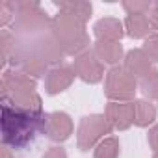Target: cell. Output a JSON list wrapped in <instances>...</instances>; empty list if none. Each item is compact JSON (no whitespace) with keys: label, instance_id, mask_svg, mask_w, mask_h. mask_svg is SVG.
Returning <instances> with one entry per match:
<instances>
[{"label":"cell","instance_id":"obj_20","mask_svg":"<svg viewBox=\"0 0 158 158\" xmlns=\"http://www.w3.org/2000/svg\"><path fill=\"white\" fill-rule=\"evenodd\" d=\"M147 141H149V145L154 149V151H158V125H154L151 130H149V136H147Z\"/></svg>","mask_w":158,"mask_h":158},{"label":"cell","instance_id":"obj_7","mask_svg":"<svg viewBox=\"0 0 158 158\" xmlns=\"http://www.w3.org/2000/svg\"><path fill=\"white\" fill-rule=\"evenodd\" d=\"M41 132L47 134V138H50L52 141H65L73 134V121L63 112L45 114Z\"/></svg>","mask_w":158,"mask_h":158},{"label":"cell","instance_id":"obj_4","mask_svg":"<svg viewBox=\"0 0 158 158\" xmlns=\"http://www.w3.org/2000/svg\"><path fill=\"white\" fill-rule=\"evenodd\" d=\"M112 125L108 123L106 115H88L82 117L76 130V141L80 151H89L101 138L112 132Z\"/></svg>","mask_w":158,"mask_h":158},{"label":"cell","instance_id":"obj_9","mask_svg":"<svg viewBox=\"0 0 158 158\" xmlns=\"http://www.w3.org/2000/svg\"><path fill=\"white\" fill-rule=\"evenodd\" d=\"M74 71L71 67H65V65H58L54 69H50L47 73V82H45V88H47V93L48 95H56V93H61L65 91L73 80H74Z\"/></svg>","mask_w":158,"mask_h":158},{"label":"cell","instance_id":"obj_10","mask_svg":"<svg viewBox=\"0 0 158 158\" xmlns=\"http://www.w3.org/2000/svg\"><path fill=\"white\" fill-rule=\"evenodd\" d=\"M130 74H134L136 78H143L147 76L152 67H151V60L149 56L143 52V48H136V50H128L125 56V65H123Z\"/></svg>","mask_w":158,"mask_h":158},{"label":"cell","instance_id":"obj_16","mask_svg":"<svg viewBox=\"0 0 158 158\" xmlns=\"http://www.w3.org/2000/svg\"><path fill=\"white\" fill-rule=\"evenodd\" d=\"M117 156H119V139L114 136L104 138L95 149V158H117Z\"/></svg>","mask_w":158,"mask_h":158},{"label":"cell","instance_id":"obj_22","mask_svg":"<svg viewBox=\"0 0 158 158\" xmlns=\"http://www.w3.org/2000/svg\"><path fill=\"white\" fill-rule=\"evenodd\" d=\"M149 21H151V28L158 30V8H154V6H152L151 15H149Z\"/></svg>","mask_w":158,"mask_h":158},{"label":"cell","instance_id":"obj_5","mask_svg":"<svg viewBox=\"0 0 158 158\" xmlns=\"http://www.w3.org/2000/svg\"><path fill=\"white\" fill-rule=\"evenodd\" d=\"M35 93V80L23 71H8L2 78V99H21Z\"/></svg>","mask_w":158,"mask_h":158},{"label":"cell","instance_id":"obj_15","mask_svg":"<svg viewBox=\"0 0 158 158\" xmlns=\"http://www.w3.org/2000/svg\"><path fill=\"white\" fill-rule=\"evenodd\" d=\"M56 8L63 13H69L76 19L84 21V23L89 19V13H91V4H88V2H58Z\"/></svg>","mask_w":158,"mask_h":158},{"label":"cell","instance_id":"obj_8","mask_svg":"<svg viewBox=\"0 0 158 158\" xmlns=\"http://www.w3.org/2000/svg\"><path fill=\"white\" fill-rule=\"evenodd\" d=\"M104 115L114 128L125 130L134 123V102H110Z\"/></svg>","mask_w":158,"mask_h":158},{"label":"cell","instance_id":"obj_3","mask_svg":"<svg viewBox=\"0 0 158 158\" xmlns=\"http://www.w3.org/2000/svg\"><path fill=\"white\" fill-rule=\"evenodd\" d=\"M136 76L130 74L123 65H115L106 73L104 95L112 102H130L136 95Z\"/></svg>","mask_w":158,"mask_h":158},{"label":"cell","instance_id":"obj_14","mask_svg":"<svg viewBox=\"0 0 158 158\" xmlns=\"http://www.w3.org/2000/svg\"><path fill=\"white\" fill-rule=\"evenodd\" d=\"M156 119V108L149 101H136L134 102V123L138 127H149Z\"/></svg>","mask_w":158,"mask_h":158},{"label":"cell","instance_id":"obj_6","mask_svg":"<svg viewBox=\"0 0 158 158\" xmlns=\"http://www.w3.org/2000/svg\"><path fill=\"white\" fill-rule=\"evenodd\" d=\"M73 71L88 84H97L104 78V63L97 58L93 50H86L80 56H76L73 61Z\"/></svg>","mask_w":158,"mask_h":158},{"label":"cell","instance_id":"obj_2","mask_svg":"<svg viewBox=\"0 0 158 158\" xmlns=\"http://www.w3.org/2000/svg\"><path fill=\"white\" fill-rule=\"evenodd\" d=\"M52 34L56 35L65 54L80 56L88 50L89 37L86 34V23L69 13L60 11L56 19H52Z\"/></svg>","mask_w":158,"mask_h":158},{"label":"cell","instance_id":"obj_21","mask_svg":"<svg viewBox=\"0 0 158 158\" xmlns=\"http://www.w3.org/2000/svg\"><path fill=\"white\" fill-rule=\"evenodd\" d=\"M43 158H67V154H65V151L61 147H52L50 151L45 152Z\"/></svg>","mask_w":158,"mask_h":158},{"label":"cell","instance_id":"obj_12","mask_svg":"<svg viewBox=\"0 0 158 158\" xmlns=\"http://www.w3.org/2000/svg\"><path fill=\"white\" fill-rule=\"evenodd\" d=\"M93 52L97 54V58L102 63H110L114 67L123 58V47H121L119 41H97Z\"/></svg>","mask_w":158,"mask_h":158},{"label":"cell","instance_id":"obj_13","mask_svg":"<svg viewBox=\"0 0 158 158\" xmlns=\"http://www.w3.org/2000/svg\"><path fill=\"white\" fill-rule=\"evenodd\" d=\"M125 30L127 35L132 39H141V37H149L151 32V21L147 15H128L125 19Z\"/></svg>","mask_w":158,"mask_h":158},{"label":"cell","instance_id":"obj_25","mask_svg":"<svg viewBox=\"0 0 158 158\" xmlns=\"http://www.w3.org/2000/svg\"><path fill=\"white\" fill-rule=\"evenodd\" d=\"M152 6H154V8H158V2H154V4H152Z\"/></svg>","mask_w":158,"mask_h":158},{"label":"cell","instance_id":"obj_23","mask_svg":"<svg viewBox=\"0 0 158 158\" xmlns=\"http://www.w3.org/2000/svg\"><path fill=\"white\" fill-rule=\"evenodd\" d=\"M0 152H2V158H11V154H10V149H8L6 145L2 147V151H0Z\"/></svg>","mask_w":158,"mask_h":158},{"label":"cell","instance_id":"obj_11","mask_svg":"<svg viewBox=\"0 0 158 158\" xmlns=\"http://www.w3.org/2000/svg\"><path fill=\"white\" fill-rule=\"evenodd\" d=\"M95 35L99 41H119L123 37V23L114 17H104L95 24Z\"/></svg>","mask_w":158,"mask_h":158},{"label":"cell","instance_id":"obj_1","mask_svg":"<svg viewBox=\"0 0 158 158\" xmlns=\"http://www.w3.org/2000/svg\"><path fill=\"white\" fill-rule=\"evenodd\" d=\"M43 108L37 93L21 99H2V143L24 149L43 128Z\"/></svg>","mask_w":158,"mask_h":158},{"label":"cell","instance_id":"obj_24","mask_svg":"<svg viewBox=\"0 0 158 158\" xmlns=\"http://www.w3.org/2000/svg\"><path fill=\"white\" fill-rule=\"evenodd\" d=\"M152 158H158V151H154V156Z\"/></svg>","mask_w":158,"mask_h":158},{"label":"cell","instance_id":"obj_19","mask_svg":"<svg viewBox=\"0 0 158 158\" xmlns=\"http://www.w3.org/2000/svg\"><path fill=\"white\" fill-rule=\"evenodd\" d=\"M143 52L149 56L151 61L158 63V34H151L143 43Z\"/></svg>","mask_w":158,"mask_h":158},{"label":"cell","instance_id":"obj_18","mask_svg":"<svg viewBox=\"0 0 158 158\" xmlns=\"http://www.w3.org/2000/svg\"><path fill=\"white\" fill-rule=\"evenodd\" d=\"M123 10L128 11V15H145L149 10H152V4L151 2H123Z\"/></svg>","mask_w":158,"mask_h":158},{"label":"cell","instance_id":"obj_17","mask_svg":"<svg viewBox=\"0 0 158 158\" xmlns=\"http://www.w3.org/2000/svg\"><path fill=\"white\" fill-rule=\"evenodd\" d=\"M139 88H141L145 97L158 101V71L156 69H152L147 76L141 78V80H139Z\"/></svg>","mask_w":158,"mask_h":158}]
</instances>
